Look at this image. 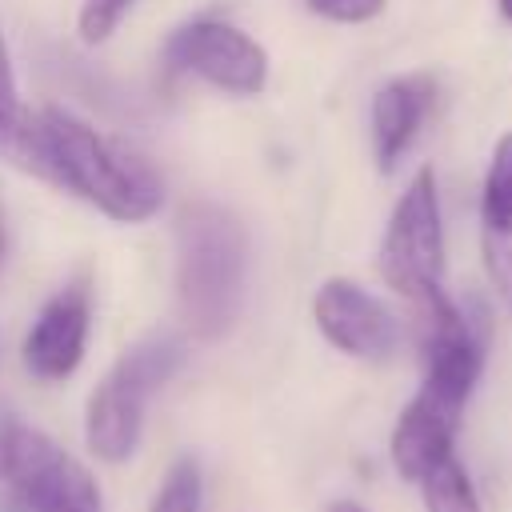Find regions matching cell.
Returning <instances> with one entry per match:
<instances>
[{
	"label": "cell",
	"instance_id": "1",
	"mask_svg": "<svg viewBox=\"0 0 512 512\" xmlns=\"http://www.w3.org/2000/svg\"><path fill=\"white\" fill-rule=\"evenodd\" d=\"M16 168L92 204L116 224H144L164 204V180L144 156L56 104L28 108Z\"/></svg>",
	"mask_w": 512,
	"mask_h": 512
},
{
	"label": "cell",
	"instance_id": "2",
	"mask_svg": "<svg viewBox=\"0 0 512 512\" xmlns=\"http://www.w3.org/2000/svg\"><path fill=\"white\" fill-rule=\"evenodd\" d=\"M248 284V232L212 204L192 200L176 212V308L184 332L196 340H220L244 304Z\"/></svg>",
	"mask_w": 512,
	"mask_h": 512
},
{
	"label": "cell",
	"instance_id": "3",
	"mask_svg": "<svg viewBox=\"0 0 512 512\" xmlns=\"http://www.w3.org/2000/svg\"><path fill=\"white\" fill-rule=\"evenodd\" d=\"M188 340L180 332H148L116 356L84 404V444L104 464H124L144 436L152 396L180 372Z\"/></svg>",
	"mask_w": 512,
	"mask_h": 512
},
{
	"label": "cell",
	"instance_id": "4",
	"mask_svg": "<svg viewBox=\"0 0 512 512\" xmlns=\"http://www.w3.org/2000/svg\"><path fill=\"white\" fill-rule=\"evenodd\" d=\"M0 508L4 512H104L96 476L48 432L0 412Z\"/></svg>",
	"mask_w": 512,
	"mask_h": 512
},
{
	"label": "cell",
	"instance_id": "5",
	"mask_svg": "<svg viewBox=\"0 0 512 512\" xmlns=\"http://www.w3.org/2000/svg\"><path fill=\"white\" fill-rule=\"evenodd\" d=\"M376 268L384 284L408 300V308L424 304L444 288V216H440V192H436V172L424 164L400 192Z\"/></svg>",
	"mask_w": 512,
	"mask_h": 512
},
{
	"label": "cell",
	"instance_id": "6",
	"mask_svg": "<svg viewBox=\"0 0 512 512\" xmlns=\"http://www.w3.org/2000/svg\"><path fill=\"white\" fill-rule=\"evenodd\" d=\"M164 64L172 72L204 80L224 96H260L272 76V60L264 44L216 16H200L176 28L172 40L164 44Z\"/></svg>",
	"mask_w": 512,
	"mask_h": 512
},
{
	"label": "cell",
	"instance_id": "7",
	"mask_svg": "<svg viewBox=\"0 0 512 512\" xmlns=\"http://www.w3.org/2000/svg\"><path fill=\"white\" fill-rule=\"evenodd\" d=\"M88 332H92V272L80 268L40 304L36 320L24 332L20 360L36 380L60 384L80 368L88 352Z\"/></svg>",
	"mask_w": 512,
	"mask_h": 512
},
{
	"label": "cell",
	"instance_id": "8",
	"mask_svg": "<svg viewBox=\"0 0 512 512\" xmlns=\"http://www.w3.org/2000/svg\"><path fill=\"white\" fill-rule=\"evenodd\" d=\"M312 320L320 328V336L352 356V360H368L380 364L388 356H396L400 348V320L396 312L372 296L364 284L348 280V276H328L316 296H312Z\"/></svg>",
	"mask_w": 512,
	"mask_h": 512
},
{
	"label": "cell",
	"instance_id": "9",
	"mask_svg": "<svg viewBox=\"0 0 512 512\" xmlns=\"http://www.w3.org/2000/svg\"><path fill=\"white\" fill-rule=\"evenodd\" d=\"M460 408L436 400L432 392L416 388V396L404 404V412L396 416L388 452H392V468L400 480L420 484L424 472H432L444 456L456 452V428H460Z\"/></svg>",
	"mask_w": 512,
	"mask_h": 512
},
{
	"label": "cell",
	"instance_id": "10",
	"mask_svg": "<svg viewBox=\"0 0 512 512\" xmlns=\"http://www.w3.org/2000/svg\"><path fill=\"white\" fill-rule=\"evenodd\" d=\"M432 100H436V80L428 72H404L376 88L368 124H372V156L380 172H392L404 160V152L412 148V140L420 136L432 112Z\"/></svg>",
	"mask_w": 512,
	"mask_h": 512
},
{
	"label": "cell",
	"instance_id": "11",
	"mask_svg": "<svg viewBox=\"0 0 512 512\" xmlns=\"http://www.w3.org/2000/svg\"><path fill=\"white\" fill-rule=\"evenodd\" d=\"M480 256L504 312H512V132L492 148L480 184Z\"/></svg>",
	"mask_w": 512,
	"mask_h": 512
},
{
	"label": "cell",
	"instance_id": "12",
	"mask_svg": "<svg viewBox=\"0 0 512 512\" xmlns=\"http://www.w3.org/2000/svg\"><path fill=\"white\" fill-rule=\"evenodd\" d=\"M420 500H424V512H484L472 488V476L456 452L420 476Z\"/></svg>",
	"mask_w": 512,
	"mask_h": 512
},
{
	"label": "cell",
	"instance_id": "13",
	"mask_svg": "<svg viewBox=\"0 0 512 512\" xmlns=\"http://www.w3.org/2000/svg\"><path fill=\"white\" fill-rule=\"evenodd\" d=\"M24 124H28V108L20 100L12 52H8V40H4V28H0V160L16 164L20 140H24Z\"/></svg>",
	"mask_w": 512,
	"mask_h": 512
},
{
	"label": "cell",
	"instance_id": "14",
	"mask_svg": "<svg viewBox=\"0 0 512 512\" xmlns=\"http://www.w3.org/2000/svg\"><path fill=\"white\" fill-rule=\"evenodd\" d=\"M200 508H204V472L196 456H180L156 484L148 512H200Z\"/></svg>",
	"mask_w": 512,
	"mask_h": 512
},
{
	"label": "cell",
	"instance_id": "15",
	"mask_svg": "<svg viewBox=\"0 0 512 512\" xmlns=\"http://www.w3.org/2000/svg\"><path fill=\"white\" fill-rule=\"evenodd\" d=\"M136 8V0H84L80 12H76V32L84 44H104L120 24L124 16Z\"/></svg>",
	"mask_w": 512,
	"mask_h": 512
},
{
	"label": "cell",
	"instance_id": "16",
	"mask_svg": "<svg viewBox=\"0 0 512 512\" xmlns=\"http://www.w3.org/2000/svg\"><path fill=\"white\" fill-rule=\"evenodd\" d=\"M388 0H304V8L328 24H368L384 12Z\"/></svg>",
	"mask_w": 512,
	"mask_h": 512
},
{
	"label": "cell",
	"instance_id": "17",
	"mask_svg": "<svg viewBox=\"0 0 512 512\" xmlns=\"http://www.w3.org/2000/svg\"><path fill=\"white\" fill-rule=\"evenodd\" d=\"M324 512H368L364 504H356V500H332Z\"/></svg>",
	"mask_w": 512,
	"mask_h": 512
},
{
	"label": "cell",
	"instance_id": "18",
	"mask_svg": "<svg viewBox=\"0 0 512 512\" xmlns=\"http://www.w3.org/2000/svg\"><path fill=\"white\" fill-rule=\"evenodd\" d=\"M496 8H500V16L512 24V0H496Z\"/></svg>",
	"mask_w": 512,
	"mask_h": 512
}]
</instances>
